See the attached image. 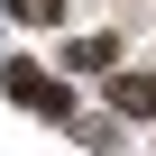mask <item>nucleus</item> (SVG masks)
I'll return each mask as SVG.
<instances>
[{"label":"nucleus","instance_id":"1","mask_svg":"<svg viewBox=\"0 0 156 156\" xmlns=\"http://www.w3.org/2000/svg\"><path fill=\"white\" fill-rule=\"evenodd\" d=\"M110 110L119 119H156V73H119L110 83Z\"/></svg>","mask_w":156,"mask_h":156},{"label":"nucleus","instance_id":"2","mask_svg":"<svg viewBox=\"0 0 156 156\" xmlns=\"http://www.w3.org/2000/svg\"><path fill=\"white\" fill-rule=\"evenodd\" d=\"M0 83H9V92H19L28 110H64V83H46V73H28V64H9Z\"/></svg>","mask_w":156,"mask_h":156},{"label":"nucleus","instance_id":"3","mask_svg":"<svg viewBox=\"0 0 156 156\" xmlns=\"http://www.w3.org/2000/svg\"><path fill=\"white\" fill-rule=\"evenodd\" d=\"M73 64H83V73H110V64H119V46H110V37H83V46H73Z\"/></svg>","mask_w":156,"mask_h":156},{"label":"nucleus","instance_id":"4","mask_svg":"<svg viewBox=\"0 0 156 156\" xmlns=\"http://www.w3.org/2000/svg\"><path fill=\"white\" fill-rule=\"evenodd\" d=\"M9 9H19V19H37V28H46V19H55V9H64V0H9Z\"/></svg>","mask_w":156,"mask_h":156}]
</instances>
